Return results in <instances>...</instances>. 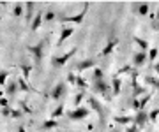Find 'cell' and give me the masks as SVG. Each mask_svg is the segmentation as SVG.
Listing matches in <instances>:
<instances>
[{
	"mask_svg": "<svg viewBox=\"0 0 159 132\" xmlns=\"http://www.w3.org/2000/svg\"><path fill=\"white\" fill-rule=\"evenodd\" d=\"M92 92H96V93H101L102 97H106V100H111V88H110L108 83H104V79L101 81H92Z\"/></svg>",
	"mask_w": 159,
	"mask_h": 132,
	"instance_id": "cell-4",
	"label": "cell"
},
{
	"mask_svg": "<svg viewBox=\"0 0 159 132\" xmlns=\"http://www.w3.org/2000/svg\"><path fill=\"white\" fill-rule=\"evenodd\" d=\"M20 106L23 108V113H32V109L29 108V104L25 102V100H20Z\"/></svg>",
	"mask_w": 159,
	"mask_h": 132,
	"instance_id": "cell-38",
	"label": "cell"
},
{
	"mask_svg": "<svg viewBox=\"0 0 159 132\" xmlns=\"http://www.w3.org/2000/svg\"><path fill=\"white\" fill-rule=\"evenodd\" d=\"M18 132H27V130H25V127H23V125H20V129H18Z\"/></svg>",
	"mask_w": 159,
	"mask_h": 132,
	"instance_id": "cell-45",
	"label": "cell"
},
{
	"mask_svg": "<svg viewBox=\"0 0 159 132\" xmlns=\"http://www.w3.org/2000/svg\"><path fill=\"white\" fill-rule=\"evenodd\" d=\"M50 95H51V99H53V100H58V102H60V100L67 95V83H66L64 79H60L57 85L53 86V90H51Z\"/></svg>",
	"mask_w": 159,
	"mask_h": 132,
	"instance_id": "cell-6",
	"label": "cell"
},
{
	"mask_svg": "<svg viewBox=\"0 0 159 132\" xmlns=\"http://www.w3.org/2000/svg\"><path fill=\"white\" fill-rule=\"evenodd\" d=\"M18 92H20V90H18L16 79H14V81H7V83H6V95H7V97H14Z\"/></svg>",
	"mask_w": 159,
	"mask_h": 132,
	"instance_id": "cell-17",
	"label": "cell"
},
{
	"mask_svg": "<svg viewBox=\"0 0 159 132\" xmlns=\"http://www.w3.org/2000/svg\"><path fill=\"white\" fill-rule=\"evenodd\" d=\"M148 100H150V95H148V93L147 95H143V97L140 99V109H145V106H147Z\"/></svg>",
	"mask_w": 159,
	"mask_h": 132,
	"instance_id": "cell-35",
	"label": "cell"
},
{
	"mask_svg": "<svg viewBox=\"0 0 159 132\" xmlns=\"http://www.w3.org/2000/svg\"><path fill=\"white\" fill-rule=\"evenodd\" d=\"M76 53H78V48H71V49H69L67 53H64V55H53V57H51V67H53V69L64 67Z\"/></svg>",
	"mask_w": 159,
	"mask_h": 132,
	"instance_id": "cell-3",
	"label": "cell"
},
{
	"mask_svg": "<svg viewBox=\"0 0 159 132\" xmlns=\"http://www.w3.org/2000/svg\"><path fill=\"white\" fill-rule=\"evenodd\" d=\"M120 88H122V81H120V78L113 76V79H111V97L120 95Z\"/></svg>",
	"mask_w": 159,
	"mask_h": 132,
	"instance_id": "cell-18",
	"label": "cell"
},
{
	"mask_svg": "<svg viewBox=\"0 0 159 132\" xmlns=\"http://www.w3.org/2000/svg\"><path fill=\"white\" fill-rule=\"evenodd\" d=\"M11 111H12V109L9 108V106H7V108H2L0 115H2V116H6V118H9V116H11Z\"/></svg>",
	"mask_w": 159,
	"mask_h": 132,
	"instance_id": "cell-37",
	"label": "cell"
},
{
	"mask_svg": "<svg viewBox=\"0 0 159 132\" xmlns=\"http://www.w3.org/2000/svg\"><path fill=\"white\" fill-rule=\"evenodd\" d=\"M125 132H140V129H138V127H134V125H131V127H127V129H125Z\"/></svg>",
	"mask_w": 159,
	"mask_h": 132,
	"instance_id": "cell-42",
	"label": "cell"
},
{
	"mask_svg": "<svg viewBox=\"0 0 159 132\" xmlns=\"http://www.w3.org/2000/svg\"><path fill=\"white\" fill-rule=\"evenodd\" d=\"M74 81H76V74H74V72H69V74H67V81H66V83L74 85Z\"/></svg>",
	"mask_w": 159,
	"mask_h": 132,
	"instance_id": "cell-41",
	"label": "cell"
},
{
	"mask_svg": "<svg viewBox=\"0 0 159 132\" xmlns=\"http://www.w3.org/2000/svg\"><path fill=\"white\" fill-rule=\"evenodd\" d=\"M104 79V72H102L101 67H94V72H92V81H101Z\"/></svg>",
	"mask_w": 159,
	"mask_h": 132,
	"instance_id": "cell-24",
	"label": "cell"
},
{
	"mask_svg": "<svg viewBox=\"0 0 159 132\" xmlns=\"http://www.w3.org/2000/svg\"><path fill=\"white\" fill-rule=\"evenodd\" d=\"M7 78H9V70H0V86H6Z\"/></svg>",
	"mask_w": 159,
	"mask_h": 132,
	"instance_id": "cell-32",
	"label": "cell"
},
{
	"mask_svg": "<svg viewBox=\"0 0 159 132\" xmlns=\"http://www.w3.org/2000/svg\"><path fill=\"white\" fill-rule=\"evenodd\" d=\"M74 86H78L80 90H87L89 88V83H87V79L83 78V76H76V81H74Z\"/></svg>",
	"mask_w": 159,
	"mask_h": 132,
	"instance_id": "cell-21",
	"label": "cell"
},
{
	"mask_svg": "<svg viewBox=\"0 0 159 132\" xmlns=\"http://www.w3.org/2000/svg\"><path fill=\"white\" fill-rule=\"evenodd\" d=\"M89 102H90V106L94 108V111L99 115V123L104 125V123H106V118H108V111L104 109V106H102L96 97H89Z\"/></svg>",
	"mask_w": 159,
	"mask_h": 132,
	"instance_id": "cell-5",
	"label": "cell"
},
{
	"mask_svg": "<svg viewBox=\"0 0 159 132\" xmlns=\"http://www.w3.org/2000/svg\"><path fill=\"white\" fill-rule=\"evenodd\" d=\"M154 30H157L159 32V6H157V12H156V21H154Z\"/></svg>",
	"mask_w": 159,
	"mask_h": 132,
	"instance_id": "cell-40",
	"label": "cell"
},
{
	"mask_svg": "<svg viewBox=\"0 0 159 132\" xmlns=\"http://www.w3.org/2000/svg\"><path fill=\"white\" fill-rule=\"evenodd\" d=\"M152 69H154V70H156V72L159 74V62H156V63H154V65H152Z\"/></svg>",
	"mask_w": 159,
	"mask_h": 132,
	"instance_id": "cell-44",
	"label": "cell"
},
{
	"mask_svg": "<svg viewBox=\"0 0 159 132\" xmlns=\"http://www.w3.org/2000/svg\"><path fill=\"white\" fill-rule=\"evenodd\" d=\"M145 81H147V85L154 86L156 90H159V79L157 78H154V76H145Z\"/></svg>",
	"mask_w": 159,
	"mask_h": 132,
	"instance_id": "cell-29",
	"label": "cell"
},
{
	"mask_svg": "<svg viewBox=\"0 0 159 132\" xmlns=\"http://www.w3.org/2000/svg\"><path fill=\"white\" fill-rule=\"evenodd\" d=\"M133 40L140 46V51H145V53L148 51V42L145 39H142V37H133Z\"/></svg>",
	"mask_w": 159,
	"mask_h": 132,
	"instance_id": "cell-22",
	"label": "cell"
},
{
	"mask_svg": "<svg viewBox=\"0 0 159 132\" xmlns=\"http://www.w3.org/2000/svg\"><path fill=\"white\" fill-rule=\"evenodd\" d=\"M21 116H23L21 109H12V111H11V118H16V120H18V118H21Z\"/></svg>",
	"mask_w": 159,
	"mask_h": 132,
	"instance_id": "cell-36",
	"label": "cell"
},
{
	"mask_svg": "<svg viewBox=\"0 0 159 132\" xmlns=\"http://www.w3.org/2000/svg\"><path fill=\"white\" fill-rule=\"evenodd\" d=\"M58 125V121L57 120H46L41 123V129L43 130H50V129H53V127H57Z\"/></svg>",
	"mask_w": 159,
	"mask_h": 132,
	"instance_id": "cell-26",
	"label": "cell"
},
{
	"mask_svg": "<svg viewBox=\"0 0 159 132\" xmlns=\"http://www.w3.org/2000/svg\"><path fill=\"white\" fill-rule=\"evenodd\" d=\"M111 132H119V129H113V130H111Z\"/></svg>",
	"mask_w": 159,
	"mask_h": 132,
	"instance_id": "cell-46",
	"label": "cell"
},
{
	"mask_svg": "<svg viewBox=\"0 0 159 132\" xmlns=\"http://www.w3.org/2000/svg\"><path fill=\"white\" fill-rule=\"evenodd\" d=\"M74 67H76V70H78V72H83V70L94 69V67H96V58H85V60L78 62Z\"/></svg>",
	"mask_w": 159,
	"mask_h": 132,
	"instance_id": "cell-11",
	"label": "cell"
},
{
	"mask_svg": "<svg viewBox=\"0 0 159 132\" xmlns=\"http://www.w3.org/2000/svg\"><path fill=\"white\" fill-rule=\"evenodd\" d=\"M147 132H150V130H147Z\"/></svg>",
	"mask_w": 159,
	"mask_h": 132,
	"instance_id": "cell-47",
	"label": "cell"
},
{
	"mask_svg": "<svg viewBox=\"0 0 159 132\" xmlns=\"http://www.w3.org/2000/svg\"><path fill=\"white\" fill-rule=\"evenodd\" d=\"M64 104H58L57 108L53 109V113H51V120H55V118H58V116H62L64 115Z\"/></svg>",
	"mask_w": 159,
	"mask_h": 132,
	"instance_id": "cell-27",
	"label": "cell"
},
{
	"mask_svg": "<svg viewBox=\"0 0 159 132\" xmlns=\"http://www.w3.org/2000/svg\"><path fill=\"white\" fill-rule=\"evenodd\" d=\"M115 123L119 125H125V123H133V116H115L113 118Z\"/></svg>",
	"mask_w": 159,
	"mask_h": 132,
	"instance_id": "cell-25",
	"label": "cell"
},
{
	"mask_svg": "<svg viewBox=\"0 0 159 132\" xmlns=\"http://www.w3.org/2000/svg\"><path fill=\"white\" fill-rule=\"evenodd\" d=\"M16 83H18V90H20V92H32V90H34V88L23 79V78H18Z\"/></svg>",
	"mask_w": 159,
	"mask_h": 132,
	"instance_id": "cell-19",
	"label": "cell"
},
{
	"mask_svg": "<svg viewBox=\"0 0 159 132\" xmlns=\"http://www.w3.org/2000/svg\"><path fill=\"white\" fill-rule=\"evenodd\" d=\"M131 9H133V12H136L138 16H148L150 4H147V2H134V4H131Z\"/></svg>",
	"mask_w": 159,
	"mask_h": 132,
	"instance_id": "cell-9",
	"label": "cell"
},
{
	"mask_svg": "<svg viewBox=\"0 0 159 132\" xmlns=\"http://www.w3.org/2000/svg\"><path fill=\"white\" fill-rule=\"evenodd\" d=\"M117 46H119V39H115V37H110L108 42H106V46L102 48L101 53H99V57H108V55L113 51Z\"/></svg>",
	"mask_w": 159,
	"mask_h": 132,
	"instance_id": "cell-12",
	"label": "cell"
},
{
	"mask_svg": "<svg viewBox=\"0 0 159 132\" xmlns=\"http://www.w3.org/2000/svg\"><path fill=\"white\" fill-rule=\"evenodd\" d=\"M57 19V11H53V9H48V11H44V14H43V21H46V23H51V21H55Z\"/></svg>",
	"mask_w": 159,
	"mask_h": 132,
	"instance_id": "cell-20",
	"label": "cell"
},
{
	"mask_svg": "<svg viewBox=\"0 0 159 132\" xmlns=\"http://www.w3.org/2000/svg\"><path fill=\"white\" fill-rule=\"evenodd\" d=\"M21 72H23V79L25 81H29V78H30V72H32V65H29V63H21Z\"/></svg>",
	"mask_w": 159,
	"mask_h": 132,
	"instance_id": "cell-23",
	"label": "cell"
},
{
	"mask_svg": "<svg viewBox=\"0 0 159 132\" xmlns=\"http://www.w3.org/2000/svg\"><path fill=\"white\" fill-rule=\"evenodd\" d=\"M129 104H131V108L134 109V111H140V100H138V99H134V97H131Z\"/></svg>",
	"mask_w": 159,
	"mask_h": 132,
	"instance_id": "cell-34",
	"label": "cell"
},
{
	"mask_svg": "<svg viewBox=\"0 0 159 132\" xmlns=\"http://www.w3.org/2000/svg\"><path fill=\"white\" fill-rule=\"evenodd\" d=\"M157 116H159V108H154L152 111L148 113V121H150V123H156Z\"/></svg>",
	"mask_w": 159,
	"mask_h": 132,
	"instance_id": "cell-31",
	"label": "cell"
},
{
	"mask_svg": "<svg viewBox=\"0 0 159 132\" xmlns=\"http://www.w3.org/2000/svg\"><path fill=\"white\" fill-rule=\"evenodd\" d=\"M90 115V109H87V108H74L73 111H69L67 113V118L69 120H73V121H80V120H85L87 116Z\"/></svg>",
	"mask_w": 159,
	"mask_h": 132,
	"instance_id": "cell-7",
	"label": "cell"
},
{
	"mask_svg": "<svg viewBox=\"0 0 159 132\" xmlns=\"http://www.w3.org/2000/svg\"><path fill=\"white\" fill-rule=\"evenodd\" d=\"M0 106H2V108H7V99L6 97H0Z\"/></svg>",
	"mask_w": 159,
	"mask_h": 132,
	"instance_id": "cell-43",
	"label": "cell"
},
{
	"mask_svg": "<svg viewBox=\"0 0 159 132\" xmlns=\"http://www.w3.org/2000/svg\"><path fill=\"white\" fill-rule=\"evenodd\" d=\"M83 99H85V93H83V92L76 93V97H74V108H80V104H81Z\"/></svg>",
	"mask_w": 159,
	"mask_h": 132,
	"instance_id": "cell-33",
	"label": "cell"
},
{
	"mask_svg": "<svg viewBox=\"0 0 159 132\" xmlns=\"http://www.w3.org/2000/svg\"><path fill=\"white\" fill-rule=\"evenodd\" d=\"M133 123H134V127H138V129H142V127L147 125L148 123V111L147 109L136 111V115L133 116Z\"/></svg>",
	"mask_w": 159,
	"mask_h": 132,
	"instance_id": "cell-8",
	"label": "cell"
},
{
	"mask_svg": "<svg viewBox=\"0 0 159 132\" xmlns=\"http://www.w3.org/2000/svg\"><path fill=\"white\" fill-rule=\"evenodd\" d=\"M147 63V53L145 51H136L133 55V67H143Z\"/></svg>",
	"mask_w": 159,
	"mask_h": 132,
	"instance_id": "cell-14",
	"label": "cell"
},
{
	"mask_svg": "<svg viewBox=\"0 0 159 132\" xmlns=\"http://www.w3.org/2000/svg\"><path fill=\"white\" fill-rule=\"evenodd\" d=\"M23 14V4H20V2H16L14 4V7H12V16H21Z\"/></svg>",
	"mask_w": 159,
	"mask_h": 132,
	"instance_id": "cell-30",
	"label": "cell"
},
{
	"mask_svg": "<svg viewBox=\"0 0 159 132\" xmlns=\"http://www.w3.org/2000/svg\"><path fill=\"white\" fill-rule=\"evenodd\" d=\"M43 14H44V11H35L34 18H32V21H30V30L32 32H37L41 27V23H43Z\"/></svg>",
	"mask_w": 159,
	"mask_h": 132,
	"instance_id": "cell-15",
	"label": "cell"
},
{
	"mask_svg": "<svg viewBox=\"0 0 159 132\" xmlns=\"http://www.w3.org/2000/svg\"><path fill=\"white\" fill-rule=\"evenodd\" d=\"M131 69H133V67H131V65H124V67H122V69H120V70H119V72H117V74H115V76H117V78H119L120 74H124V72H129Z\"/></svg>",
	"mask_w": 159,
	"mask_h": 132,
	"instance_id": "cell-39",
	"label": "cell"
},
{
	"mask_svg": "<svg viewBox=\"0 0 159 132\" xmlns=\"http://www.w3.org/2000/svg\"><path fill=\"white\" fill-rule=\"evenodd\" d=\"M73 34H74V28H73V27H62V32H60V35H58L57 46H62L64 42H66V40H67Z\"/></svg>",
	"mask_w": 159,
	"mask_h": 132,
	"instance_id": "cell-16",
	"label": "cell"
},
{
	"mask_svg": "<svg viewBox=\"0 0 159 132\" xmlns=\"http://www.w3.org/2000/svg\"><path fill=\"white\" fill-rule=\"evenodd\" d=\"M89 7H90V4H89V2H85V4H83V9H81L78 14H67V12H60V14H57V19L60 21V23L83 25V19H85V16H87Z\"/></svg>",
	"mask_w": 159,
	"mask_h": 132,
	"instance_id": "cell-1",
	"label": "cell"
},
{
	"mask_svg": "<svg viewBox=\"0 0 159 132\" xmlns=\"http://www.w3.org/2000/svg\"><path fill=\"white\" fill-rule=\"evenodd\" d=\"M136 78H138V74H136V72H133V74H131V86H133V97H134V99H138L140 95H142V93H145V92H147V90H145L143 86H140V85H138Z\"/></svg>",
	"mask_w": 159,
	"mask_h": 132,
	"instance_id": "cell-10",
	"label": "cell"
},
{
	"mask_svg": "<svg viewBox=\"0 0 159 132\" xmlns=\"http://www.w3.org/2000/svg\"><path fill=\"white\" fill-rule=\"evenodd\" d=\"M35 2H25L23 4V12H25V19H27V23L30 25V21H32V18H34V14H35Z\"/></svg>",
	"mask_w": 159,
	"mask_h": 132,
	"instance_id": "cell-13",
	"label": "cell"
},
{
	"mask_svg": "<svg viewBox=\"0 0 159 132\" xmlns=\"http://www.w3.org/2000/svg\"><path fill=\"white\" fill-rule=\"evenodd\" d=\"M148 55H147V60L150 63H154V60L157 58V55H159V48H152V49H148Z\"/></svg>",
	"mask_w": 159,
	"mask_h": 132,
	"instance_id": "cell-28",
	"label": "cell"
},
{
	"mask_svg": "<svg viewBox=\"0 0 159 132\" xmlns=\"http://www.w3.org/2000/svg\"><path fill=\"white\" fill-rule=\"evenodd\" d=\"M46 44H48V37L41 39V42H37V44H34V46L27 48L29 53L32 55V58H34L35 69L39 70V72H41V65H43V58H44V48H46Z\"/></svg>",
	"mask_w": 159,
	"mask_h": 132,
	"instance_id": "cell-2",
	"label": "cell"
}]
</instances>
